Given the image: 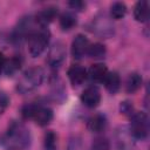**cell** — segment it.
Here are the masks:
<instances>
[{
	"instance_id": "cell-15",
	"label": "cell",
	"mask_w": 150,
	"mask_h": 150,
	"mask_svg": "<svg viewBox=\"0 0 150 150\" xmlns=\"http://www.w3.org/2000/svg\"><path fill=\"white\" fill-rule=\"evenodd\" d=\"M104 84H105V88L109 93L115 94L121 87V79H120L118 74L116 71L108 73L105 79H104Z\"/></svg>"
},
{
	"instance_id": "cell-1",
	"label": "cell",
	"mask_w": 150,
	"mask_h": 150,
	"mask_svg": "<svg viewBox=\"0 0 150 150\" xmlns=\"http://www.w3.org/2000/svg\"><path fill=\"white\" fill-rule=\"evenodd\" d=\"M4 144L12 150H26L29 148L32 136L29 130L20 122H13L4 136Z\"/></svg>"
},
{
	"instance_id": "cell-21",
	"label": "cell",
	"mask_w": 150,
	"mask_h": 150,
	"mask_svg": "<svg viewBox=\"0 0 150 150\" xmlns=\"http://www.w3.org/2000/svg\"><path fill=\"white\" fill-rule=\"evenodd\" d=\"M43 145H45V150H56L57 137H56L55 132H53V131L46 132L45 139H43Z\"/></svg>"
},
{
	"instance_id": "cell-12",
	"label": "cell",
	"mask_w": 150,
	"mask_h": 150,
	"mask_svg": "<svg viewBox=\"0 0 150 150\" xmlns=\"http://www.w3.org/2000/svg\"><path fill=\"white\" fill-rule=\"evenodd\" d=\"M134 18L138 22H145L149 18V5L148 1H138L134 7Z\"/></svg>"
},
{
	"instance_id": "cell-10",
	"label": "cell",
	"mask_w": 150,
	"mask_h": 150,
	"mask_svg": "<svg viewBox=\"0 0 150 150\" xmlns=\"http://www.w3.org/2000/svg\"><path fill=\"white\" fill-rule=\"evenodd\" d=\"M68 77L71 82L73 86H81L86 79H87V70L81 67V66H77V64H74L71 66L69 69H68Z\"/></svg>"
},
{
	"instance_id": "cell-11",
	"label": "cell",
	"mask_w": 150,
	"mask_h": 150,
	"mask_svg": "<svg viewBox=\"0 0 150 150\" xmlns=\"http://www.w3.org/2000/svg\"><path fill=\"white\" fill-rule=\"evenodd\" d=\"M57 14V8L55 7H48V8H43L42 11H40L36 15H35V21L42 27L45 28L46 26H48L56 16Z\"/></svg>"
},
{
	"instance_id": "cell-9",
	"label": "cell",
	"mask_w": 150,
	"mask_h": 150,
	"mask_svg": "<svg viewBox=\"0 0 150 150\" xmlns=\"http://www.w3.org/2000/svg\"><path fill=\"white\" fill-rule=\"evenodd\" d=\"M82 103L88 108H95L98 105L101 101V94L100 90L96 87H88L81 95Z\"/></svg>"
},
{
	"instance_id": "cell-26",
	"label": "cell",
	"mask_w": 150,
	"mask_h": 150,
	"mask_svg": "<svg viewBox=\"0 0 150 150\" xmlns=\"http://www.w3.org/2000/svg\"><path fill=\"white\" fill-rule=\"evenodd\" d=\"M69 6H70L73 9L81 11V9L84 7V4H83L82 1H70V2H69Z\"/></svg>"
},
{
	"instance_id": "cell-17",
	"label": "cell",
	"mask_w": 150,
	"mask_h": 150,
	"mask_svg": "<svg viewBox=\"0 0 150 150\" xmlns=\"http://www.w3.org/2000/svg\"><path fill=\"white\" fill-rule=\"evenodd\" d=\"M20 67H21V59L18 56H13L9 60H6L4 71L7 75H13L20 69Z\"/></svg>"
},
{
	"instance_id": "cell-3",
	"label": "cell",
	"mask_w": 150,
	"mask_h": 150,
	"mask_svg": "<svg viewBox=\"0 0 150 150\" xmlns=\"http://www.w3.org/2000/svg\"><path fill=\"white\" fill-rule=\"evenodd\" d=\"M21 114L25 120H33L36 124L41 127L49 124L53 120L52 109L40 104H26L22 108Z\"/></svg>"
},
{
	"instance_id": "cell-13",
	"label": "cell",
	"mask_w": 150,
	"mask_h": 150,
	"mask_svg": "<svg viewBox=\"0 0 150 150\" xmlns=\"http://www.w3.org/2000/svg\"><path fill=\"white\" fill-rule=\"evenodd\" d=\"M107 127V118L104 115L96 114L88 121V129L93 132H101Z\"/></svg>"
},
{
	"instance_id": "cell-23",
	"label": "cell",
	"mask_w": 150,
	"mask_h": 150,
	"mask_svg": "<svg viewBox=\"0 0 150 150\" xmlns=\"http://www.w3.org/2000/svg\"><path fill=\"white\" fill-rule=\"evenodd\" d=\"M67 150H84V145H83L81 138L80 137H73V138H70V141L68 143Z\"/></svg>"
},
{
	"instance_id": "cell-20",
	"label": "cell",
	"mask_w": 150,
	"mask_h": 150,
	"mask_svg": "<svg viewBox=\"0 0 150 150\" xmlns=\"http://www.w3.org/2000/svg\"><path fill=\"white\" fill-rule=\"evenodd\" d=\"M110 13H111V16L114 19H116V20L122 19L125 15V13H127V6H125V4H123V2H114L111 5Z\"/></svg>"
},
{
	"instance_id": "cell-5",
	"label": "cell",
	"mask_w": 150,
	"mask_h": 150,
	"mask_svg": "<svg viewBox=\"0 0 150 150\" xmlns=\"http://www.w3.org/2000/svg\"><path fill=\"white\" fill-rule=\"evenodd\" d=\"M129 132L134 138L144 139L149 134V120L144 112H134L131 115Z\"/></svg>"
},
{
	"instance_id": "cell-14",
	"label": "cell",
	"mask_w": 150,
	"mask_h": 150,
	"mask_svg": "<svg viewBox=\"0 0 150 150\" xmlns=\"http://www.w3.org/2000/svg\"><path fill=\"white\" fill-rule=\"evenodd\" d=\"M107 74H108V68L103 63H95L89 69V76L95 82H102V81H104Z\"/></svg>"
},
{
	"instance_id": "cell-24",
	"label": "cell",
	"mask_w": 150,
	"mask_h": 150,
	"mask_svg": "<svg viewBox=\"0 0 150 150\" xmlns=\"http://www.w3.org/2000/svg\"><path fill=\"white\" fill-rule=\"evenodd\" d=\"M120 109H121V112H123L124 115H132V114H134V112H132V111H134L132 104H131L130 102H128V101L122 102Z\"/></svg>"
},
{
	"instance_id": "cell-4",
	"label": "cell",
	"mask_w": 150,
	"mask_h": 150,
	"mask_svg": "<svg viewBox=\"0 0 150 150\" xmlns=\"http://www.w3.org/2000/svg\"><path fill=\"white\" fill-rule=\"evenodd\" d=\"M49 36L50 34L47 28H41L39 30H34L28 34L27 38L28 50L33 57H38L45 52L49 42Z\"/></svg>"
},
{
	"instance_id": "cell-27",
	"label": "cell",
	"mask_w": 150,
	"mask_h": 150,
	"mask_svg": "<svg viewBox=\"0 0 150 150\" xmlns=\"http://www.w3.org/2000/svg\"><path fill=\"white\" fill-rule=\"evenodd\" d=\"M5 62H6V59H5V55L0 52V74L4 71V67H5Z\"/></svg>"
},
{
	"instance_id": "cell-25",
	"label": "cell",
	"mask_w": 150,
	"mask_h": 150,
	"mask_svg": "<svg viewBox=\"0 0 150 150\" xmlns=\"http://www.w3.org/2000/svg\"><path fill=\"white\" fill-rule=\"evenodd\" d=\"M8 103H9V100L6 96V94L0 93V114L2 110H5V108L8 105Z\"/></svg>"
},
{
	"instance_id": "cell-16",
	"label": "cell",
	"mask_w": 150,
	"mask_h": 150,
	"mask_svg": "<svg viewBox=\"0 0 150 150\" xmlns=\"http://www.w3.org/2000/svg\"><path fill=\"white\" fill-rule=\"evenodd\" d=\"M142 86V77L137 73H132L128 76L127 82H125V90L128 93H135Z\"/></svg>"
},
{
	"instance_id": "cell-19",
	"label": "cell",
	"mask_w": 150,
	"mask_h": 150,
	"mask_svg": "<svg viewBox=\"0 0 150 150\" xmlns=\"http://www.w3.org/2000/svg\"><path fill=\"white\" fill-rule=\"evenodd\" d=\"M87 54L93 59H103L105 55V47L102 43L89 45Z\"/></svg>"
},
{
	"instance_id": "cell-6",
	"label": "cell",
	"mask_w": 150,
	"mask_h": 150,
	"mask_svg": "<svg viewBox=\"0 0 150 150\" xmlns=\"http://www.w3.org/2000/svg\"><path fill=\"white\" fill-rule=\"evenodd\" d=\"M66 59V46L63 42L61 41H56L53 43V46L50 47L49 52H48V56H47V61L48 64L52 68H59L63 61Z\"/></svg>"
},
{
	"instance_id": "cell-18",
	"label": "cell",
	"mask_w": 150,
	"mask_h": 150,
	"mask_svg": "<svg viewBox=\"0 0 150 150\" xmlns=\"http://www.w3.org/2000/svg\"><path fill=\"white\" fill-rule=\"evenodd\" d=\"M60 27L63 29V30H69L71 29L74 26H76V18L75 15H73L71 13H63L61 16H60Z\"/></svg>"
},
{
	"instance_id": "cell-8",
	"label": "cell",
	"mask_w": 150,
	"mask_h": 150,
	"mask_svg": "<svg viewBox=\"0 0 150 150\" xmlns=\"http://www.w3.org/2000/svg\"><path fill=\"white\" fill-rule=\"evenodd\" d=\"M89 48V41L86 35L83 34H77L75 39L71 42V55L75 59H81L87 54Z\"/></svg>"
},
{
	"instance_id": "cell-2",
	"label": "cell",
	"mask_w": 150,
	"mask_h": 150,
	"mask_svg": "<svg viewBox=\"0 0 150 150\" xmlns=\"http://www.w3.org/2000/svg\"><path fill=\"white\" fill-rule=\"evenodd\" d=\"M43 76H45V73L40 67H32L27 69L18 81V84H16L18 91L21 94L32 93L33 90H35L41 86L43 81Z\"/></svg>"
},
{
	"instance_id": "cell-22",
	"label": "cell",
	"mask_w": 150,
	"mask_h": 150,
	"mask_svg": "<svg viewBox=\"0 0 150 150\" xmlns=\"http://www.w3.org/2000/svg\"><path fill=\"white\" fill-rule=\"evenodd\" d=\"M90 150H110V144H109L107 138L97 137L93 141Z\"/></svg>"
},
{
	"instance_id": "cell-7",
	"label": "cell",
	"mask_w": 150,
	"mask_h": 150,
	"mask_svg": "<svg viewBox=\"0 0 150 150\" xmlns=\"http://www.w3.org/2000/svg\"><path fill=\"white\" fill-rule=\"evenodd\" d=\"M93 30L101 38H110L114 34V26L105 15H100L93 21Z\"/></svg>"
}]
</instances>
